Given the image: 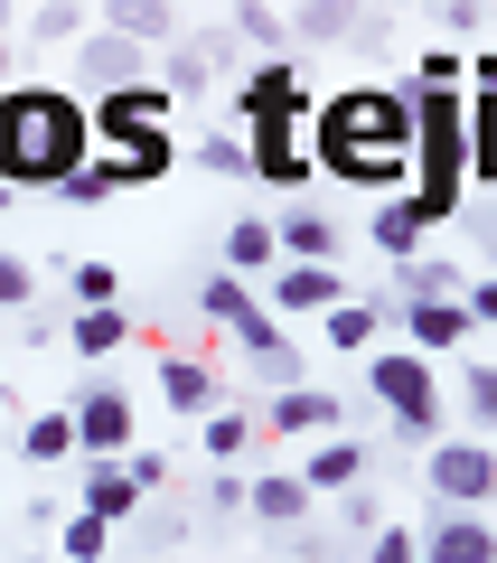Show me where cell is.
Returning a JSON list of instances; mask_svg holds the SVG:
<instances>
[{
	"mask_svg": "<svg viewBox=\"0 0 497 563\" xmlns=\"http://www.w3.org/2000/svg\"><path fill=\"white\" fill-rule=\"evenodd\" d=\"M76 507H85V517H103V526H132L141 517V488H132V470H122V461H76Z\"/></svg>",
	"mask_w": 497,
	"mask_h": 563,
	"instance_id": "12",
	"label": "cell"
},
{
	"mask_svg": "<svg viewBox=\"0 0 497 563\" xmlns=\"http://www.w3.org/2000/svg\"><path fill=\"white\" fill-rule=\"evenodd\" d=\"M310 161L319 179H347L366 198H404L413 188V103L395 85H347V95L310 103Z\"/></svg>",
	"mask_w": 497,
	"mask_h": 563,
	"instance_id": "1",
	"label": "cell"
},
{
	"mask_svg": "<svg viewBox=\"0 0 497 563\" xmlns=\"http://www.w3.org/2000/svg\"><path fill=\"white\" fill-rule=\"evenodd\" d=\"M460 301H470V329H497V273H488V282H470Z\"/></svg>",
	"mask_w": 497,
	"mask_h": 563,
	"instance_id": "45",
	"label": "cell"
},
{
	"mask_svg": "<svg viewBox=\"0 0 497 563\" xmlns=\"http://www.w3.org/2000/svg\"><path fill=\"white\" fill-rule=\"evenodd\" d=\"M0 76H10V38H0Z\"/></svg>",
	"mask_w": 497,
	"mask_h": 563,
	"instance_id": "47",
	"label": "cell"
},
{
	"mask_svg": "<svg viewBox=\"0 0 497 563\" xmlns=\"http://www.w3.org/2000/svg\"><path fill=\"white\" fill-rule=\"evenodd\" d=\"M422 479H432L441 507H497V442H478V432H441L432 451H422Z\"/></svg>",
	"mask_w": 497,
	"mask_h": 563,
	"instance_id": "5",
	"label": "cell"
},
{
	"mask_svg": "<svg viewBox=\"0 0 497 563\" xmlns=\"http://www.w3.org/2000/svg\"><path fill=\"white\" fill-rule=\"evenodd\" d=\"M422 563H497V517L488 507H441L422 526Z\"/></svg>",
	"mask_w": 497,
	"mask_h": 563,
	"instance_id": "10",
	"label": "cell"
},
{
	"mask_svg": "<svg viewBox=\"0 0 497 563\" xmlns=\"http://www.w3.org/2000/svg\"><path fill=\"white\" fill-rule=\"evenodd\" d=\"M235 29L263 57H281V47H291V0H235Z\"/></svg>",
	"mask_w": 497,
	"mask_h": 563,
	"instance_id": "30",
	"label": "cell"
},
{
	"mask_svg": "<svg viewBox=\"0 0 497 563\" xmlns=\"http://www.w3.org/2000/svg\"><path fill=\"white\" fill-rule=\"evenodd\" d=\"M460 413H470L478 442L497 432V366H470V376H460Z\"/></svg>",
	"mask_w": 497,
	"mask_h": 563,
	"instance_id": "35",
	"label": "cell"
},
{
	"mask_svg": "<svg viewBox=\"0 0 497 563\" xmlns=\"http://www.w3.org/2000/svg\"><path fill=\"white\" fill-rule=\"evenodd\" d=\"M57 198H66V207H103V198H122V169H113V151H103V161H85L76 179L57 188Z\"/></svg>",
	"mask_w": 497,
	"mask_h": 563,
	"instance_id": "36",
	"label": "cell"
},
{
	"mask_svg": "<svg viewBox=\"0 0 497 563\" xmlns=\"http://www.w3.org/2000/svg\"><path fill=\"white\" fill-rule=\"evenodd\" d=\"M103 29H122V38H141V47H179L169 0H113V10H103Z\"/></svg>",
	"mask_w": 497,
	"mask_h": 563,
	"instance_id": "27",
	"label": "cell"
},
{
	"mask_svg": "<svg viewBox=\"0 0 497 563\" xmlns=\"http://www.w3.org/2000/svg\"><path fill=\"white\" fill-rule=\"evenodd\" d=\"M470 188L497 198V85H470Z\"/></svg>",
	"mask_w": 497,
	"mask_h": 563,
	"instance_id": "22",
	"label": "cell"
},
{
	"mask_svg": "<svg viewBox=\"0 0 497 563\" xmlns=\"http://www.w3.org/2000/svg\"><path fill=\"white\" fill-rule=\"evenodd\" d=\"M395 301H404V310H413V301H460V273H451V263H432V254H422V263H395Z\"/></svg>",
	"mask_w": 497,
	"mask_h": 563,
	"instance_id": "31",
	"label": "cell"
},
{
	"mask_svg": "<svg viewBox=\"0 0 497 563\" xmlns=\"http://www.w3.org/2000/svg\"><path fill=\"white\" fill-rule=\"evenodd\" d=\"M273 235H281V263H339V254H347V235L319 217V207H291Z\"/></svg>",
	"mask_w": 497,
	"mask_h": 563,
	"instance_id": "19",
	"label": "cell"
},
{
	"mask_svg": "<svg viewBox=\"0 0 497 563\" xmlns=\"http://www.w3.org/2000/svg\"><path fill=\"white\" fill-rule=\"evenodd\" d=\"M263 422H273V432H319V442H329V432H347V404L319 395V385H281V395L263 404Z\"/></svg>",
	"mask_w": 497,
	"mask_h": 563,
	"instance_id": "15",
	"label": "cell"
},
{
	"mask_svg": "<svg viewBox=\"0 0 497 563\" xmlns=\"http://www.w3.org/2000/svg\"><path fill=\"white\" fill-rule=\"evenodd\" d=\"M38 38H85V0H38Z\"/></svg>",
	"mask_w": 497,
	"mask_h": 563,
	"instance_id": "40",
	"label": "cell"
},
{
	"mask_svg": "<svg viewBox=\"0 0 497 563\" xmlns=\"http://www.w3.org/2000/svg\"><path fill=\"white\" fill-rule=\"evenodd\" d=\"M366 563H422V536L413 526H376L366 536Z\"/></svg>",
	"mask_w": 497,
	"mask_h": 563,
	"instance_id": "39",
	"label": "cell"
},
{
	"mask_svg": "<svg viewBox=\"0 0 497 563\" xmlns=\"http://www.w3.org/2000/svg\"><path fill=\"white\" fill-rule=\"evenodd\" d=\"M376 329H385V310H376V301H357V291H347V301L329 310V320H319V339L339 347V357H376Z\"/></svg>",
	"mask_w": 497,
	"mask_h": 563,
	"instance_id": "23",
	"label": "cell"
},
{
	"mask_svg": "<svg viewBox=\"0 0 497 563\" xmlns=\"http://www.w3.org/2000/svg\"><path fill=\"white\" fill-rule=\"evenodd\" d=\"M432 235V217H422V198L404 188V198H376V217H366V244H376L385 263H413V244Z\"/></svg>",
	"mask_w": 497,
	"mask_h": 563,
	"instance_id": "16",
	"label": "cell"
},
{
	"mask_svg": "<svg viewBox=\"0 0 497 563\" xmlns=\"http://www.w3.org/2000/svg\"><path fill=\"white\" fill-rule=\"evenodd\" d=\"M254 113H310V85H300L291 57H254V66H244V85H235V132H244Z\"/></svg>",
	"mask_w": 497,
	"mask_h": 563,
	"instance_id": "11",
	"label": "cell"
},
{
	"mask_svg": "<svg viewBox=\"0 0 497 563\" xmlns=\"http://www.w3.org/2000/svg\"><path fill=\"white\" fill-rule=\"evenodd\" d=\"M76 404V442H85V461H132V395H103V385H85V395H66Z\"/></svg>",
	"mask_w": 497,
	"mask_h": 563,
	"instance_id": "9",
	"label": "cell"
},
{
	"mask_svg": "<svg viewBox=\"0 0 497 563\" xmlns=\"http://www.w3.org/2000/svg\"><path fill=\"white\" fill-rule=\"evenodd\" d=\"M366 395L395 413L404 442H422V451L441 442V404H451V395H441V366L432 357H413V347H376V357H366Z\"/></svg>",
	"mask_w": 497,
	"mask_h": 563,
	"instance_id": "4",
	"label": "cell"
},
{
	"mask_svg": "<svg viewBox=\"0 0 497 563\" xmlns=\"http://www.w3.org/2000/svg\"><path fill=\"white\" fill-rule=\"evenodd\" d=\"M198 169H217V179H254V151H244V132H235V122L198 141Z\"/></svg>",
	"mask_w": 497,
	"mask_h": 563,
	"instance_id": "33",
	"label": "cell"
},
{
	"mask_svg": "<svg viewBox=\"0 0 497 563\" xmlns=\"http://www.w3.org/2000/svg\"><path fill=\"white\" fill-rule=\"evenodd\" d=\"M470 85H497V47H478V57H470Z\"/></svg>",
	"mask_w": 497,
	"mask_h": 563,
	"instance_id": "46",
	"label": "cell"
},
{
	"mask_svg": "<svg viewBox=\"0 0 497 563\" xmlns=\"http://www.w3.org/2000/svg\"><path fill=\"white\" fill-rule=\"evenodd\" d=\"M404 103H413V198L432 225L460 217V198H470V85H395Z\"/></svg>",
	"mask_w": 497,
	"mask_h": 563,
	"instance_id": "3",
	"label": "cell"
},
{
	"mask_svg": "<svg viewBox=\"0 0 497 563\" xmlns=\"http://www.w3.org/2000/svg\"><path fill=\"white\" fill-rule=\"evenodd\" d=\"M339 301H347L339 263H281V273H273V310H310V320H329Z\"/></svg>",
	"mask_w": 497,
	"mask_h": 563,
	"instance_id": "14",
	"label": "cell"
},
{
	"mask_svg": "<svg viewBox=\"0 0 497 563\" xmlns=\"http://www.w3.org/2000/svg\"><path fill=\"white\" fill-rule=\"evenodd\" d=\"M169 103H179V95H169V85H122V95H95V141H103V151H122V141H132V132H169Z\"/></svg>",
	"mask_w": 497,
	"mask_h": 563,
	"instance_id": "8",
	"label": "cell"
},
{
	"mask_svg": "<svg viewBox=\"0 0 497 563\" xmlns=\"http://www.w3.org/2000/svg\"><path fill=\"white\" fill-rule=\"evenodd\" d=\"M395 320H404V347H413V357L470 347V301H413V310H395Z\"/></svg>",
	"mask_w": 497,
	"mask_h": 563,
	"instance_id": "13",
	"label": "cell"
},
{
	"mask_svg": "<svg viewBox=\"0 0 497 563\" xmlns=\"http://www.w3.org/2000/svg\"><path fill=\"white\" fill-rule=\"evenodd\" d=\"M85 161H95V103L66 85H0V188L57 198Z\"/></svg>",
	"mask_w": 497,
	"mask_h": 563,
	"instance_id": "2",
	"label": "cell"
},
{
	"mask_svg": "<svg viewBox=\"0 0 497 563\" xmlns=\"http://www.w3.org/2000/svg\"><path fill=\"white\" fill-rule=\"evenodd\" d=\"M113 169H122V188H151V179L179 169V141H169V132H132V141L113 151Z\"/></svg>",
	"mask_w": 497,
	"mask_h": 563,
	"instance_id": "26",
	"label": "cell"
},
{
	"mask_svg": "<svg viewBox=\"0 0 497 563\" xmlns=\"http://www.w3.org/2000/svg\"><path fill=\"white\" fill-rule=\"evenodd\" d=\"M244 507H254L263 526H300V517H310V479H300V470H263Z\"/></svg>",
	"mask_w": 497,
	"mask_h": 563,
	"instance_id": "25",
	"label": "cell"
},
{
	"mask_svg": "<svg viewBox=\"0 0 497 563\" xmlns=\"http://www.w3.org/2000/svg\"><path fill=\"white\" fill-rule=\"evenodd\" d=\"M57 554H66V563H103V554H113V526L76 507V517H66V536H57Z\"/></svg>",
	"mask_w": 497,
	"mask_h": 563,
	"instance_id": "37",
	"label": "cell"
},
{
	"mask_svg": "<svg viewBox=\"0 0 497 563\" xmlns=\"http://www.w3.org/2000/svg\"><path fill=\"white\" fill-rule=\"evenodd\" d=\"M198 310H207V320L225 329V339H244V329L263 320V301H254V291H244L235 273H207V282H198Z\"/></svg>",
	"mask_w": 497,
	"mask_h": 563,
	"instance_id": "24",
	"label": "cell"
},
{
	"mask_svg": "<svg viewBox=\"0 0 497 563\" xmlns=\"http://www.w3.org/2000/svg\"><path fill=\"white\" fill-rule=\"evenodd\" d=\"M244 498H254L244 470H207V507H244Z\"/></svg>",
	"mask_w": 497,
	"mask_h": 563,
	"instance_id": "44",
	"label": "cell"
},
{
	"mask_svg": "<svg viewBox=\"0 0 497 563\" xmlns=\"http://www.w3.org/2000/svg\"><path fill=\"white\" fill-rule=\"evenodd\" d=\"M29 301H38V273L20 254H0V310H29Z\"/></svg>",
	"mask_w": 497,
	"mask_h": 563,
	"instance_id": "42",
	"label": "cell"
},
{
	"mask_svg": "<svg viewBox=\"0 0 497 563\" xmlns=\"http://www.w3.org/2000/svg\"><path fill=\"white\" fill-rule=\"evenodd\" d=\"M122 470H132V488H141V498H159V488H169V470H179V461H159V451H132V461H122Z\"/></svg>",
	"mask_w": 497,
	"mask_h": 563,
	"instance_id": "43",
	"label": "cell"
},
{
	"mask_svg": "<svg viewBox=\"0 0 497 563\" xmlns=\"http://www.w3.org/2000/svg\"><path fill=\"white\" fill-rule=\"evenodd\" d=\"M198 432H207V461H235V451H244V442H254V422H244V413H235V404H217V413H207V422H198Z\"/></svg>",
	"mask_w": 497,
	"mask_h": 563,
	"instance_id": "38",
	"label": "cell"
},
{
	"mask_svg": "<svg viewBox=\"0 0 497 563\" xmlns=\"http://www.w3.org/2000/svg\"><path fill=\"white\" fill-rule=\"evenodd\" d=\"M122 339H132V320H122V301H113V310H76V320H66V347H76V357H113Z\"/></svg>",
	"mask_w": 497,
	"mask_h": 563,
	"instance_id": "28",
	"label": "cell"
},
{
	"mask_svg": "<svg viewBox=\"0 0 497 563\" xmlns=\"http://www.w3.org/2000/svg\"><path fill=\"white\" fill-rule=\"evenodd\" d=\"M413 85H470V57H460V47H422Z\"/></svg>",
	"mask_w": 497,
	"mask_h": 563,
	"instance_id": "41",
	"label": "cell"
},
{
	"mask_svg": "<svg viewBox=\"0 0 497 563\" xmlns=\"http://www.w3.org/2000/svg\"><path fill=\"white\" fill-rule=\"evenodd\" d=\"M159 395H169V413H188V422H207V413H217V376H207L198 357H179V347L159 357Z\"/></svg>",
	"mask_w": 497,
	"mask_h": 563,
	"instance_id": "20",
	"label": "cell"
},
{
	"mask_svg": "<svg viewBox=\"0 0 497 563\" xmlns=\"http://www.w3.org/2000/svg\"><path fill=\"white\" fill-rule=\"evenodd\" d=\"M225 273H235V282L281 273V235H273L263 217H235V225H225Z\"/></svg>",
	"mask_w": 497,
	"mask_h": 563,
	"instance_id": "21",
	"label": "cell"
},
{
	"mask_svg": "<svg viewBox=\"0 0 497 563\" xmlns=\"http://www.w3.org/2000/svg\"><path fill=\"white\" fill-rule=\"evenodd\" d=\"M300 479H310V498H347V488L366 479V442L357 432H329V442L300 461Z\"/></svg>",
	"mask_w": 497,
	"mask_h": 563,
	"instance_id": "17",
	"label": "cell"
},
{
	"mask_svg": "<svg viewBox=\"0 0 497 563\" xmlns=\"http://www.w3.org/2000/svg\"><path fill=\"white\" fill-rule=\"evenodd\" d=\"M122 85H151V47L122 38V29H85L76 38V95H122Z\"/></svg>",
	"mask_w": 497,
	"mask_h": 563,
	"instance_id": "7",
	"label": "cell"
},
{
	"mask_svg": "<svg viewBox=\"0 0 497 563\" xmlns=\"http://www.w3.org/2000/svg\"><path fill=\"white\" fill-rule=\"evenodd\" d=\"M10 198H20V188H0V207H10Z\"/></svg>",
	"mask_w": 497,
	"mask_h": 563,
	"instance_id": "48",
	"label": "cell"
},
{
	"mask_svg": "<svg viewBox=\"0 0 497 563\" xmlns=\"http://www.w3.org/2000/svg\"><path fill=\"white\" fill-rule=\"evenodd\" d=\"M66 291H76V310H113L122 301V273H113V263H76V273H66Z\"/></svg>",
	"mask_w": 497,
	"mask_h": 563,
	"instance_id": "34",
	"label": "cell"
},
{
	"mask_svg": "<svg viewBox=\"0 0 497 563\" xmlns=\"http://www.w3.org/2000/svg\"><path fill=\"white\" fill-rule=\"evenodd\" d=\"M244 151H254V179H273V188H310L319 179L310 113H254V122H244Z\"/></svg>",
	"mask_w": 497,
	"mask_h": 563,
	"instance_id": "6",
	"label": "cell"
},
{
	"mask_svg": "<svg viewBox=\"0 0 497 563\" xmlns=\"http://www.w3.org/2000/svg\"><path fill=\"white\" fill-rule=\"evenodd\" d=\"M20 451H29L38 470L85 461V442H76V404H47V413H29V422H20Z\"/></svg>",
	"mask_w": 497,
	"mask_h": 563,
	"instance_id": "18",
	"label": "cell"
},
{
	"mask_svg": "<svg viewBox=\"0 0 497 563\" xmlns=\"http://www.w3.org/2000/svg\"><path fill=\"white\" fill-rule=\"evenodd\" d=\"M347 29H357V0H291V38L329 47V38H347Z\"/></svg>",
	"mask_w": 497,
	"mask_h": 563,
	"instance_id": "29",
	"label": "cell"
},
{
	"mask_svg": "<svg viewBox=\"0 0 497 563\" xmlns=\"http://www.w3.org/2000/svg\"><path fill=\"white\" fill-rule=\"evenodd\" d=\"M207 76H217V47H207V38H179L169 57H159V85H169V95H198Z\"/></svg>",
	"mask_w": 497,
	"mask_h": 563,
	"instance_id": "32",
	"label": "cell"
}]
</instances>
